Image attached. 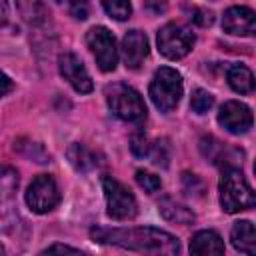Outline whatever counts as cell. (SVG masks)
<instances>
[{
    "instance_id": "cell-30",
    "label": "cell",
    "mask_w": 256,
    "mask_h": 256,
    "mask_svg": "<svg viewBox=\"0 0 256 256\" xmlns=\"http://www.w3.org/2000/svg\"><path fill=\"white\" fill-rule=\"evenodd\" d=\"M0 254H4V246L2 244H0Z\"/></svg>"
},
{
    "instance_id": "cell-6",
    "label": "cell",
    "mask_w": 256,
    "mask_h": 256,
    "mask_svg": "<svg viewBox=\"0 0 256 256\" xmlns=\"http://www.w3.org/2000/svg\"><path fill=\"white\" fill-rule=\"evenodd\" d=\"M196 42V36L190 28L176 24V22H168L164 24L158 34H156V44L162 56H166L168 60H180L184 58L192 46Z\"/></svg>"
},
{
    "instance_id": "cell-18",
    "label": "cell",
    "mask_w": 256,
    "mask_h": 256,
    "mask_svg": "<svg viewBox=\"0 0 256 256\" xmlns=\"http://www.w3.org/2000/svg\"><path fill=\"white\" fill-rule=\"evenodd\" d=\"M18 8H20V14L24 16L26 22H32V24H40L46 16V10L42 6V0H16Z\"/></svg>"
},
{
    "instance_id": "cell-21",
    "label": "cell",
    "mask_w": 256,
    "mask_h": 256,
    "mask_svg": "<svg viewBox=\"0 0 256 256\" xmlns=\"http://www.w3.org/2000/svg\"><path fill=\"white\" fill-rule=\"evenodd\" d=\"M136 182H138V186H140V188H144L148 194L158 192V190H160V186H162L160 178H158V176H154V174H150V172H146V170H138V172H136Z\"/></svg>"
},
{
    "instance_id": "cell-27",
    "label": "cell",
    "mask_w": 256,
    "mask_h": 256,
    "mask_svg": "<svg viewBox=\"0 0 256 256\" xmlns=\"http://www.w3.org/2000/svg\"><path fill=\"white\" fill-rule=\"evenodd\" d=\"M10 90H12V80H10V78L0 70V98H2V96H6Z\"/></svg>"
},
{
    "instance_id": "cell-10",
    "label": "cell",
    "mask_w": 256,
    "mask_h": 256,
    "mask_svg": "<svg viewBox=\"0 0 256 256\" xmlns=\"http://www.w3.org/2000/svg\"><path fill=\"white\" fill-rule=\"evenodd\" d=\"M252 122H254L252 110L246 104L238 100H228L220 106L218 124L230 134H246L252 128Z\"/></svg>"
},
{
    "instance_id": "cell-13",
    "label": "cell",
    "mask_w": 256,
    "mask_h": 256,
    "mask_svg": "<svg viewBox=\"0 0 256 256\" xmlns=\"http://www.w3.org/2000/svg\"><path fill=\"white\" fill-rule=\"evenodd\" d=\"M230 240L232 246L242 252V254H254L256 252V232H254V224L250 220H240L234 222L232 230H230Z\"/></svg>"
},
{
    "instance_id": "cell-15",
    "label": "cell",
    "mask_w": 256,
    "mask_h": 256,
    "mask_svg": "<svg viewBox=\"0 0 256 256\" xmlns=\"http://www.w3.org/2000/svg\"><path fill=\"white\" fill-rule=\"evenodd\" d=\"M158 212L162 214L164 220L174 222V224H184L186 226V224H192L196 220V216L190 208H186L184 204H180L172 198H162L158 202Z\"/></svg>"
},
{
    "instance_id": "cell-16",
    "label": "cell",
    "mask_w": 256,
    "mask_h": 256,
    "mask_svg": "<svg viewBox=\"0 0 256 256\" xmlns=\"http://www.w3.org/2000/svg\"><path fill=\"white\" fill-rule=\"evenodd\" d=\"M66 156H68L70 164H72L78 172H90V170H94V168L98 166V160H96L98 156H96V152H92L88 146H84V144H80V142L70 144Z\"/></svg>"
},
{
    "instance_id": "cell-22",
    "label": "cell",
    "mask_w": 256,
    "mask_h": 256,
    "mask_svg": "<svg viewBox=\"0 0 256 256\" xmlns=\"http://www.w3.org/2000/svg\"><path fill=\"white\" fill-rule=\"evenodd\" d=\"M148 156L152 158L154 164L168 166V146H166V142H154V144H150Z\"/></svg>"
},
{
    "instance_id": "cell-1",
    "label": "cell",
    "mask_w": 256,
    "mask_h": 256,
    "mask_svg": "<svg viewBox=\"0 0 256 256\" xmlns=\"http://www.w3.org/2000/svg\"><path fill=\"white\" fill-rule=\"evenodd\" d=\"M94 242L110 244L142 254H164L174 256L180 252V242L166 230L152 228V226H138V228H106L96 226L90 230Z\"/></svg>"
},
{
    "instance_id": "cell-28",
    "label": "cell",
    "mask_w": 256,
    "mask_h": 256,
    "mask_svg": "<svg viewBox=\"0 0 256 256\" xmlns=\"http://www.w3.org/2000/svg\"><path fill=\"white\" fill-rule=\"evenodd\" d=\"M146 6L154 12V14H160L166 10V0H146Z\"/></svg>"
},
{
    "instance_id": "cell-11",
    "label": "cell",
    "mask_w": 256,
    "mask_h": 256,
    "mask_svg": "<svg viewBox=\"0 0 256 256\" xmlns=\"http://www.w3.org/2000/svg\"><path fill=\"white\" fill-rule=\"evenodd\" d=\"M222 28L234 36H254L256 32V14L246 6H232L222 16Z\"/></svg>"
},
{
    "instance_id": "cell-29",
    "label": "cell",
    "mask_w": 256,
    "mask_h": 256,
    "mask_svg": "<svg viewBox=\"0 0 256 256\" xmlns=\"http://www.w3.org/2000/svg\"><path fill=\"white\" fill-rule=\"evenodd\" d=\"M8 22V0H0V26Z\"/></svg>"
},
{
    "instance_id": "cell-8",
    "label": "cell",
    "mask_w": 256,
    "mask_h": 256,
    "mask_svg": "<svg viewBox=\"0 0 256 256\" xmlns=\"http://www.w3.org/2000/svg\"><path fill=\"white\" fill-rule=\"evenodd\" d=\"M58 202H60V190H58L54 178L48 174H38L26 190L28 208L36 214H46V212L54 210L58 206Z\"/></svg>"
},
{
    "instance_id": "cell-3",
    "label": "cell",
    "mask_w": 256,
    "mask_h": 256,
    "mask_svg": "<svg viewBox=\"0 0 256 256\" xmlns=\"http://www.w3.org/2000/svg\"><path fill=\"white\" fill-rule=\"evenodd\" d=\"M104 94H106L108 108L116 118L124 122H142L146 118V104L132 86L114 82L106 86Z\"/></svg>"
},
{
    "instance_id": "cell-25",
    "label": "cell",
    "mask_w": 256,
    "mask_h": 256,
    "mask_svg": "<svg viewBox=\"0 0 256 256\" xmlns=\"http://www.w3.org/2000/svg\"><path fill=\"white\" fill-rule=\"evenodd\" d=\"M190 18L194 22H198L200 26H210L212 24V12H206V10H200V8H190Z\"/></svg>"
},
{
    "instance_id": "cell-20",
    "label": "cell",
    "mask_w": 256,
    "mask_h": 256,
    "mask_svg": "<svg viewBox=\"0 0 256 256\" xmlns=\"http://www.w3.org/2000/svg\"><path fill=\"white\" fill-rule=\"evenodd\" d=\"M214 106V96L208 92V90H202V88H196L192 92V98H190V108L196 112V114H206L210 108Z\"/></svg>"
},
{
    "instance_id": "cell-24",
    "label": "cell",
    "mask_w": 256,
    "mask_h": 256,
    "mask_svg": "<svg viewBox=\"0 0 256 256\" xmlns=\"http://www.w3.org/2000/svg\"><path fill=\"white\" fill-rule=\"evenodd\" d=\"M130 148H132V152L136 154V156H148V150H150V142L144 138V136H134L132 138V144H130Z\"/></svg>"
},
{
    "instance_id": "cell-23",
    "label": "cell",
    "mask_w": 256,
    "mask_h": 256,
    "mask_svg": "<svg viewBox=\"0 0 256 256\" xmlns=\"http://www.w3.org/2000/svg\"><path fill=\"white\" fill-rule=\"evenodd\" d=\"M68 8H70V14L76 18V20H86L88 18V0H68Z\"/></svg>"
},
{
    "instance_id": "cell-2",
    "label": "cell",
    "mask_w": 256,
    "mask_h": 256,
    "mask_svg": "<svg viewBox=\"0 0 256 256\" xmlns=\"http://www.w3.org/2000/svg\"><path fill=\"white\" fill-rule=\"evenodd\" d=\"M218 190H220V206L228 214L250 210L256 202L254 192H252L250 184L246 182L242 170L234 168V166H226V170L222 172Z\"/></svg>"
},
{
    "instance_id": "cell-5",
    "label": "cell",
    "mask_w": 256,
    "mask_h": 256,
    "mask_svg": "<svg viewBox=\"0 0 256 256\" xmlns=\"http://www.w3.org/2000/svg\"><path fill=\"white\" fill-rule=\"evenodd\" d=\"M102 190L106 198V212L112 220H132L138 214L136 198L122 182L112 176H104Z\"/></svg>"
},
{
    "instance_id": "cell-12",
    "label": "cell",
    "mask_w": 256,
    "mask_h": 256,
    "mask_svg": "<svg viewBox=\"0 0 256 256\" xmlns=\"http://www.w3.org/2000/svg\"><path fill=\"white\" fill-rule=\"evenodd\" d=\"M150 52V46H148V38L144 32L140 30H128L122 38V58H124V64L126 68L130 70H138L142 66V62L146 60Z\"/></svg>"
},
{
    "instance_id": "cell-14",
    "label": "cell",
    "mask_w": 256,
    "mask_h": 256,
    "mask_svg": "<svg viewBox=\"0 0 256 256\" xmlns=\"http://www.w3.org/2000/svg\"><path fill=\"white\" fill-rule=\"evenodd\" d=\"M192 254H224V240L214 230H200L190 240Z\"/></svg>"
},
{
    "instance_id": "cell-17",
    "label": "cell",
    "mask_w": 256,
    "mask_h": 256,
    "mask_svg": "<svg viewBox=\"0 0 256 256\" xmlns=\"http://www.w3.org/2000/svg\"><path fill=\"white\" fill-rule=\"evenodd\" d=\"M226 80H228L230 88L238 94H250L254 90V76H252L250 68H246L242 64H232L226 72Z\"/></svg>"
},
{
    "instance_id": "cell-7",
    "label": "cell",
    "mask_w": 256,
    "mask_h": 256,
    "mask_svg": "<svg viewBox=\"0 0 256 256\" xmlns=\"http://www.w3.org/2000/svg\"><path fill=\"white\" fill-rule=\"evenodd\" d=\"M86 44L102 72H112L116 68L118 64L116 38L106 26H92L86 32Z\"/></svg>"
},
{
    "instance_id": "cell-9",
    "label": "cell",
    "mask_w": 256,
    "mask_h": 256,
    "mask_svg": "<svg viewBox=\"0 0 256 256\" xmlns=\"http://www.w3.org/2000/svg\"><path fill=\"white\" fill-rule=\"evenodd\" d=\"M58 70L60 76L78 92V94H88L92 92V78L84 66V62L74 54V52H64L58 56Z\"/></svg>"
},
{
    "instance_id": "cell-26",
    "label": "cell",
    "mask_w": 256,
    "mask_h": 256,
    "mask_svg": "<svg viewBox=\"0 0 256 256\" xmlns=\"http://www.w3.org/2000/svg\"><path fill=\"white\" fill-rule=\"evenodd\" d=\"M48 252H70V254H80L78 248H72V246H66V244H52L48 248L42 250V254H48Z\"/></svg>"
},
{
    "instance_id": "cell-19",
    "label": "cell",
    "mask_w": 256,
    "mask_h": 256,
    "mask_svg": "<svg viewBox=\"0 0 256 256\" xmlns=\"http://www.w3.org/2000/svg\"><path fill=\"white\" fill-rule=\"evenodd\" d=\"M102 6L106 14L114 20H128L132 16V4L130 0H102Z\"/></svg>"
},
{
    "instance_id": "cell-4",
    "label": "cell",
    "mask_w": 256,
    "mask_h": 256,
    "mask_svg": "<svg viewBox=\"0 0 256 256\" xmlns=\"http://www.w3.org/2000/svg\"><path fill=\"white\" fill-rule=\"evenodd\" d=\"M182 76L180 72H176L174 68H168V66H162L154 72V78L150 82V88H148V94H150V100L152 104L168 114L172 112L180 98H182Z\"/></svg>"
}]
</instances>
